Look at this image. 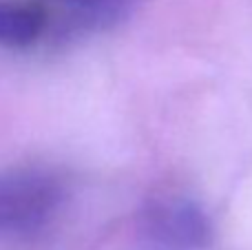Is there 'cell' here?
Segmentation results:
<instances>
[{
  "instance_id": "1",
  "label": "cell",
  "mask_w": 252,
  "mask_h": 250,
  "mask_svg": "<svg viewBox=\"0 0 252 250\" xmlns=\"http://www.w3.org/2000/svg\"><path fill=\"white\" fill-rule=\"evenodd\" d=\"M64 184L44 171L0 173V237L44 228L64 204Z\"/></svg>"
},
{
  "instance_id": "2",
  "label": "cell",
  "mask_w": 252,
  "mask_h": 250,
  "mask_svg": "<svg viewBox=\"0 0 252 250\" xmlns=\"http://www.w3.org/2000/svg\"><path fill=\"white\" fill-rule=\"evenodd\" d=\"M146 230L168 248L195 250L210 242L206 215L188 199H161L146 213Z\"/></svg>"
},
{
  "instance_id": "3",
  "label": "cell",
  "mask_w": 252,
  "mask_h": 250,
  "mask_svg": "<svg viewBox=\"0 0 252 250\" xmlns=\"http://www.w3.org/2000/svg\"><path fill=\"white\" fill-rule=\"evenodd\" d=\"M51 29V13L38 0H0V47L29 49Z\"/></svg>"
},
{
  "instance_id": "4",
  "label": "cell",
  "mask_w": 252,
  "mask_h": 250,
  "mask_svg": "<svg viewBox=\"0 0 252 250\" xmlns=\"http://www.w3.org/2000/svg\"><path fill=\"white\" fill-rule=\"evenodd\" d=\"M51 2L58 11L66 13V20L82 29H97L124 18L137 0H38Z\"/></svg>"
}]
</instances>
